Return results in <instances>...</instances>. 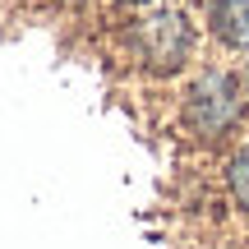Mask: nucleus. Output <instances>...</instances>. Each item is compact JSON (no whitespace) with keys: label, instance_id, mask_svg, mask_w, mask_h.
<instances>
[{"label":"nucleus","instance_id":"3","mask_svg":"<svg viewBox=\"0 0 249 249\" xmlns=\"http://www.w3.org/2000/svg\"><path fill=\"white\" fill-rule=\"evenodd\" d=\"M198 23L222 55H231V60L249 55V0H203Z\"/></svg>","mask_w":249,"mask_h":249},{"label":"nucleus","instance_id":"6","mask_svg":"<svg viewBox=\"0 0 249 249\" xmlns=\"http://www.w3.org/2000/svg\"><path fill=\"white\" fill-rule=\"evenodd\" d=\"M235 65H240V79H245V92H249V55H245V60H235Z\"/></svg>","mask_w":249,"mask_h":249},{"label":"nucleus","instance_id":"5","mask_svg":"<svg viewBox=\"0 0 249 249\" xmlns=\"http://www.w3.org/2000/svg\"><path fill=\"white\" fill-rule=\"evenodd\" d=\"M157 5H166V0H111V9H120V14H143V9H157Z\"/></svg>","mask_w":249,"mask_h":249},{"label":"nucleus","instance_id":"1","mask_svg":"<svg viewBox=\"0 0 249 249\" xmlns=\"http://www.w3.org/2000/svg\"><path fill=\"white\" fill-rule=\"evenodd\" d=\"M176 120L198 148H231L249 134V92L235 60H198L180 79Z\"/></svg>","mask_w":249,"mask_h":249},{"label":"nucleus","instance_id":"4","mask_svg":"<svg viewBox=\"0 0 249 249\" xmlns=\"http://www.w3.org/2000/svg\"><path fill=\"white\" fill-rule=\"evenodd\" d=\"M222 189H226V203L235 208V217L249 222V134L222 152Z\"/></svg>","mask_w":249,"mask_h":249},{"label":"nucleus","instance_id":"2","mask_svg":"<svg viewBox=\"0 0 249 249\" xmlns=\"http://www.w3.org/2000/svg\"><path fill=\"white\" fill-rule=\"evenodd\" d=\"M124 60L143 74V79H185L198 65V51H203V23L189 5L180 0H166L157 9H143L124 23L120 33Z\"/></svg>","mask_w":249,"mask_h":249}]
</instances>
